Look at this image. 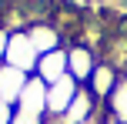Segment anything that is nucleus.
<instances>
[{
  "label": "nucleus",
  "mask_w": 127,
  "mask_h": 124,
  "mask_svg": "<svg viewBox=\"0 0 127 124\" xmlns=\"http://www.w3.org/2000/svg\"><path fill=\"white\" fill-rule=\"evenodd\" d=\"M3 60L10 67H17V71H24V74H33L40 54H37V47L30 44L27 34H10V44H7V57Z\"/></svg>",
  "instance_id": "f257e3e1"
},
{
  "label": "nucleus",
  "mask_w": 127,
  "mask_h": 124,
  "mask_svg": "<svg viewBox=\"0 0 127 124\" xmlns=\"http://www.w3.org/2000/svg\"><path fill=\"white\" fill-rule=\"evenodd\" d=\"M77 91H80V84H77L70 74L60 77V81H54V84H47V114H50V118H64V111H67L70 101L77 97Z\"/></svg>",
  "instance_id": "f03ea898"
},
{
  "label": "nucleus",
  "mask_w": 127,
  "mask_h": 124,
  "mask_svg": "<svg viewBox=\"0 0 127 124\" xmlns=\"http://www.w3.org/2000/svg\"><path fill=\"white\" fill-rule=\"evenodd\" d=\"M94 67H97L94 47H87V44H70V47H67V74H70L80 87L90 81Z\"/></svg>",
  "instance_id": "7ed1b4c3"
},
{
  "label": "nucleus",
  "mask_w": 127,
  "mask_h": 124,
  "mask_svg": "<svg viewBox=\"0 0 127 124\" xmlns=\"http://www.w3.org/2000/svg\"><path fill=\"white\" fill-rule=\"evenodd\" d=\"M90 121H97V97L87 87H80L70 107L64 111V124H90Z\"/></svg>",
  "instance_id": "20e7f679"
},
{
  "label": "nucleus",
  "mask_w": 127,
  "mask_h": 124,
  "mask_svg": "<svg viewBox=\"0 0 127 124\" xmlns=\"http://www.w3.org/2000/svg\"><path fill=\"white\" fill-rule=\"evenodd\" d=\"M17 111L37 114V118H44V114H47V84L37 77V74L27 81L24 94H20V101H17Z\"/></svg>",
  "instance_id": "39448f33"
},
{
  "label": "nucleus",
  "mask_w": 127,
  "mask_h": 124,
  "mask_svg": "<svg viewBox=\"0 0 127 124\" xmlns=\"http://www.w3.org/2000/svg\"><path fill=\"white\" fill-rule=\"evenodd\" d=\"M117 81H121V71H117L114 64H97L94 67V74H90V81H87V91L94 94L97 101H104V97H110L114 94V87H117Z\"/></svg>",
  "instance_id": "423d86ee"
},
{
  "label": "nucleus",
  "mask_w": 127,
  "mask_h": 124,
  "mask_svg": "<svg viewBox=\"0 0 127 124\" xmlns=\"http://www.w3.org/2000/svg\"><path fill=\"white\" fill-rule=\"evenodd\" d=\"M33 74H37L44 84H54V81L67 77V47H57V50H50V54H40Z\"/></svg>",
  "instance_id": "0eeeda50"
},
{
  "label": "nucleus",
  "mask_w": 127,
  "mask_h": 124,
  "mask_svg": "<svg viewBox=\"0 0 127 124\" xmlns=\"http://www.w3.org/2000/svg\"><path fill=\"white\" fill-rule=\"evenodd\" d=\"M27 81H30V74L3 64L0 67V101H3V104H17L20 94H24V87H27Z\"/></svg>",
  "instance_id": "6e6552de"
},
{
  "label": "nucleus",
  "mask_w": 127,
  "mask_h": 124,
  "mask_svg": "<svg viewBox=\"0 0 127 124\" xmlns=\"http://www.w3.org/2000/svg\"><path fill=\"white\" fill-rule=\"evenodd\" d=\"M27 37H30L33 47H37V54H50V50H57V47H60V30H57V27H50V24L30 27Z\"/></svg>",
  "instance_id": "1a4fd4ad"
},
{
  "label": "nucleus",
  "mask_w": 127,
  "mask_h": 124,
  "mask_svg": "<svg viewBox=\"0 0 127 124\" xmlns=\"http://www.w3.org/2000/svg\"><path fill=\"white\" fill-rule=\"evenodd\" d=\"M107 107H110V118H114V121H124L127 124V77L117 81L114 94L107 97Z\"/></svg>",
  "instance_id": "9d476101"
},
{
  "label": "nucleus",
  "mask_w": 127,
  "mask_h": 124,
  "mask_svg": "<svg viewBox=\"0 0 127 124\" xmlns=\"http://www.w3.org/2000/svg\"><path fill=\"white\" fill-rule=\"evenodd\" d=\"M10 124H44V118L27 114V111H13V121H10Z\"/></svg>",
  "instance_id": "9b49d317"
},
{
  "label": "nucleus",
  "mask_w": 127,
  "mask_h": 124,
  "mask_svg": "<svg viewBox=\"0 0 127 124\" xmlns=\"http://www.w3.org/2000/svg\"><path fill=\"white\" fill-rule=\"evenodd\" d=\"M13 121V111H10V104H3L0 101V124H10Z\"/></svg>",
  "instance_id": "f8f14e48"
},
{
  "label": "nucleus",
  "mask_w": 127,
  "mask_h": 124,
  "mask_svg": "<svg viewBox=\"0 0 127 124\" xmlns=\"http://www.w3.org/2000/svg\"><path fill=\"white\" fill-rule=\"evenodd\" d=\"M7 44H10V34H7V30H0V60L7 57Z\"/></svg>",
  "instance_id": "ddd939ff"
},
{
  "label": "nucleus",
  "mask_w": 127,
  "mask_h": 124,
  "mask_svg": "<svg viewBox=\"0 0 127 124\" xmlns=\"http://www.w3.org/2000/svg\"><path fill=\"white\" fill-rule=\"evenodd\" d=\"M44 124H64V118H50V114H47V118H44Z\"/></svg>",
  "instance_id": "4468645a"
},
{
  "label": "nucleus",
  "mask_w": 127,
  "mask_h": 124,
  "mask_svg": "<svg viewBox=\"0 0 127 124\" xmlns=\"http://www.w3.org/2000/svg\"><path fill=\"white\" fill-rule=\"evenodd\" d=\"M104 124H124V121H114V118H107V121H104Z\"/></svg>",
  "instance_id": "2eb2a0df"
},
{
  "label": "nucleus",
  "mask_w": 127,
  "mask_h": 124,
  "mask_svg": "<svg viewBox=\"0 0 127 124\" xmlns=\"http://www.w3.org/2000/svg\"><path fill=\"white\" fill-rule=\"evenodd\" d=\"M90 124H100V121H90Z\"/></svg>",
  "instance_id": "dca6fc26"
}]
</instances>
